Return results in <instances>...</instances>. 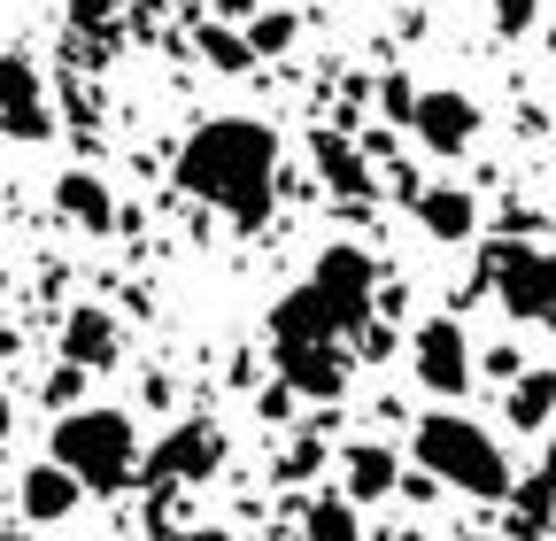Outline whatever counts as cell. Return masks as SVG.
Here are the masks:
<instances>
[{
  "mask_svg": "<svg viewBox=\"0 0 556 541\" xmlns=\"http://www.w3.org/2000/svg\"><path fill=\"white\" fill-rule=\"evenodd\" d=\"M371 302H379V263L356 240H332L317 255V270L270 310V356H278V387L332 402L348 387V341L371 332Z\"/></svg>",
  "mask_w": 556,
  "mask_h": 541,
  "instance_id": "cell-1",
  "label": "cell"
},
{
  "mask_svg": "<svg viewBox=\"0 0 556 541\" xmlns=\"http://www.w3.org/2000/svg\"><path fill=\"white\" fill-rule=\"evenodd\" d=\"M178 186L208 210H225L232 225H263L278 193V140L255 116H208L193 124V140L178 148Z\"/></svg>",
  "mask_w": 556,
  "mask_h": 541,
  "instance_id": "cell-2",
  "label": "cell"
},
{
  "mask_svg": "<svg viewBox=\"0 0 556 541\" xmlns=\"http://www.w3.org/2000/svg\"><path fill=\"white\" fill-rule=\"evenodd\" d=\"M409 456H417V471H426L433 488H456V495H479V503H503V495H510V456H503V441L486 433V426H471L464 411L417 418Z\"/></svg>",
  "mask_w": 556,
  "mask_h": 541,
  "instance_id": "cell-3",
  "label": "cell"
},
{
  "mask_svg": "<svg viewBox=\"0 0 556 541\" xmlns=\"http://www.w3.org/2000/svg\"><path fill=\"white\" fill-rule=\"evenodd\" d=\"M54 464H62L78 488L116 495V488L139 480V433H131L124 411H101V402H86V411H62V426H54Z\"/></svg>",
  "mask_w": 556,
  "mask_h": 541,
  "instance_id": "cell-4",
  "label": "cell"
},
{
  "mask_svg": "<svg viewBox=\"0 0 556 541\" xmlns=\"http://www.w3.org/2000/svg\"><path fill=\"white\" fill-rule=\"evenodd\" d=\"M486 279H495L510 317L556 325V255L548 248H486Z\"/></svg>",
  "mask_w": 556,
  "mask_h": 541,
  "instance_id": "cell-5",
  "label": "cell"
},
{
  "mask_svg": "<svg viewBox=\"0 0 556 541\" xmlns=\"http://www.w3.org/2000/svg\"><path fill=\"white\" fill-rule=\"evenodd\" d=\"M225 464V433L208 418H186L155 441V456H139V471H148V488H186V480H208V471Z\"/></svg>",
  "mask_w": 556,
  "mask_h": 541,
  "instance_id": "cell-6",
  "label": "cell"
},
{
  "mask_svg": "<svg viewBox=\"0 0 556 541\" xmlns=\"http://www.w3.org/2000/svg\"><path fill=\"white\" fill-rule=\"evenodd\" d=\"M409 364H417V387H433V394H464L471 372H479L471 349H464V325H456V317H426V325H417Z\"/></svg>",
  "mask_w": 556,
  "mask_h": 541,
  "instance_id": "cell-7",
  "label": "cell"
},
{
  "mask_svg": "<svg viewBox=\"0 0 556 541\" xmlns=\"http://www.w3.org/2000/svg\"><path fill=\"white\" fill-rule=\"evenodd\" d=\"M0 131L9 140H54L47 78L31 71V54H0Z\"/></svg>",
  "mask_w": 556,
  "mask_h": 541,
  "instance_id": "cell-8",
  "label": "cell"
},
{
  "mask_svg": "<svg viewBox=\"0 0 556 541\" xmlns=\"http://www.w3.org/2000/svg\"><path fill=\"white\" fill-rule=\"evenodd\" d=\"M409 131H417V140H426L433 155H464V148L479 140V101L456 93V86H433V93H417Z\"/></svg>",
  "mask_w": 556,
  "mask_h": 541,
  "instance_id": "cell-9",
  "label": "cell"
},
{
  "mask_svg": "<svg viewBox=\"0 0 556 541\" xmlns=\"http://www.w3.org/2000/svg\"><path fill=\"white\" fill-rule=\"evenodd\" d=\"M116 349H124V332H116V317H109V310L78 302V310L62 317V364H78V372H109V364H116Z\"/></svg>",
  "mask_w": 556,
  "mask_h": 541,
  "instance_id": "cell-10",
  "label": "cell"
},
{
  "mask_svg": "<svg viewBox=\"0 0 556 541\" xmlns=\"http://www.w3.org/2000/svg\"><path fill=\"white\" fill-rule=\"evenodd\" d=\"M402 488V456L394 449H379V441H356V449H340V495L348 503H379V495H394Z\"/></svg>",
  "mask_w": 556,
  "mask_h": 541,
  "instance_id": "cell-11",
  "label": "cell"
},
{
  "mask_svg": "<svg viewBox=\"0 0 556 541\" xmlns=\"http://www.w3.org/2000/svg\"><path fill=\"white\" fill-rule=\"evenodd\" d=\"M16 495H24V518H31V526H62L70 511H78V495H86V488H78V480H70V471L47 456V464H31V471H24V488H16Z\"/></svg>",
  "mask_w": 556,
  "mask_h": 541,
  "instance_id": "cell-12",
  "label": "cell"
},
{
  "mask_svg": "<svg viewBox=\"0 0 556 541\" xmlns=\"http://www.w3.org/2000/svg\"><path fill=\"white\" fill-rule=\"evenodd\" d=\"M409 210H417V225H426L433 240H471V232H479V201H471L464 186H426Z\"/></svg>",
  "mask_w": 556,
  "mask_h": 541,
  "instance_id": "cell-13",
  "label": "cell"
},
{
  "mask_svg": "<svg viewBox=\"0 0 556 541\" xmlns=\"http://www.w3.org/2000/svg\"><path fill=\"white\" fill-rule=\"evenodd\" d=\"M54 201H62V217H70V225H86V232H109V225H116V193H109L93 171H62Z\"/></svg>",
  "mask_w": 556,
  "mask_h": 541,
  "instance_id": "cell-14",
  "label": "cell"
},
{
  "mask_svg": "<svg viewBox=\"0 0 556 541\" xmlns=\"http://www.w3.org/2000/svg\"><path fill=\"white\" fill-rule=\"evenodd\" d=\"M503 418H510L518 433H541V426L556 418V372H518L510 394H503Z\"/></svg>",
  "mask_w": 556,
  "mask_h": 541,
  "instance_id": "cell-15",
  "label": "cell"
},
{
  "mask_svg": "<svg viewBox=\"0 0 556 541\" xmlns=\"http://www.w3.org/2000/svg\"><path fill=\"white\" fill-rule=\"evenodd\" d=\"M317 171H325V186L332 193H348V201H371V171H364V155L340 140V131H317Z\"/></svg>",
  "mask_w": 556,
  "mask_h": 541,
  "instance_id": "cell-16",
  "label": "cell"
},
{
  "mask_svg": "<svg viewBox=\"0 0 556 541\" xmlns=\"http://www.w3.org/2000/svg\"><path fill=\"white\" fill-rule=\"evenodd\" d=\"M302 533H309V541H364V518H356V503H348V495H309Z\"/></svg>",
  "mask_w": 556,
  "mask_h": 541,
  "instance_id": "cell-17",
  "label": "cell"
},
{
  "mask_svg": "<svg viewBox=\"0 0 556 541\" xmlns=\"http://www.w3.org/2000/svg\"><path fill=\"white\" fill-rule=\"evenodd\" d=\"M201 54L217 62V71H248V62H255L248 32H225V24H201Z\"/></svg>",
  "mask_w": 556,
  "mask_h": 541,
  "instance_id": "cell-18",
  "label": "cell"
},
{
  "mask_svg": "<svg viewBox=\"0 0 556 541\" xmlns=\"http://www.w3.org/2000/svg\"><path fill=\"white\" fill-rule=\"evenodd\" d=\"M248 47H255V54H287V47H294V16H255V24H248Z\"/></svg>",
  "mask_w": 556,
  "mask_h": 541,
  "instance_id": "cell-19",
  "label": "cell"
},
{
  "mask_svg": "<svg viewBox=\"0 0 556 541\" xmlns=\"http://www.w3.org/2000/svg\"><path fill=\"white\" fill-rule=\"evenodd\" d=\"M486 9H495V32H526V24H541V0H486Z\"/></svg>",
  "mask_w": 556,
  "mask_h": 541,
  "instance_id": "cell-20",
  "label": "cell"
},
{
  "mask_svg": "<svg viewBox=\"0 0 556 541\" xmlns=\"http://www.w3.org/2000/svg\"><path fill=\"white\" fill-rule=\"evenodd\" d=\"M379 109H387L394 124H409V116H417V86H409V78H387V86H379Z\"/></svg>",
  "mask_w": 556,
  "mask_h": 541,
  "instance_id": "cell-21",
  "label": "cell"
},
{
  "mask_svg": "<svg viewBox=\"0 0 556 541\" xmlns=\"http://www.w3.org/2000/svg\"><path fill=\"white\" fill-rule=\"evenodd\" d=\"M317 464H325V449H317V441H294V449H287V464H278V480H309Z\"/></svg>",
  "mask_w": 556,
  "mask_h": 541,
  "instance_id": "cell-22",
  "label": "cell"
},
{
  "mask_svg": "<svg viewBox=\"0 0 556 541\" xmlns=\"http://www.w3.org/2000/svg\"><path fill=\"white\" fill-rule=\"evenodd\" d=\"M78 387H86V372H78V364H62V372H54V387H47V402H70Z\"/></svg>",
  "mask_w": 556,
  "mask_h": 541,
  "instance_id": "cell-23",
  "label": "cell"
},
{
  "mask_svg": "<svg viewBox=\"0 0 556 541\" xmlns=\"http://www.w3.org/2000/svg\"><path fill=\"white\" fill-rule=\"evenodd\" d=\"M163 541H232L225 526H178V533H163Z\"/></svg>",
  "mask_w": 556,
  "mask_h": 541,
  "instance_id": "cell-24",
  "label": "cell"
},
{
  "mask_svg": "<svg viewBox=\"0 0 556 541\" xmlns=\"http://www.w3.org/2000/svg\"><path fill=\"white\" fill-rule=\"evenodd\" d=\"M533 480H541V488L556 495V441H548V456H541V471H533Z\"/></svg>",
  "mask_w": 556,
  "mask_h": 541,
  "instance_id": "cell-25",
  "label": "cell"
},
{
  "mask_svg": "<svg viewBox=\"0 0 556 541\" xmlns=\"http://www.w3.org/2000/svg\"><path fill=\"white\" fill-rule=\"evenodd\" d=\"M548 54H556V16H548Z\"/></svg>",
  "mask_w": 556,
  "mask_h": 541,
  "instance_id": "cell-26",
  "label": "cell"
},
{
  "mask_svg": "<svg viewBox=\"0 0 556 541\" xmlns=\"http://www.w3.org/2000/svg\"><path fill=\"white\" fill-rule=\"evenodd\" d=\"M0 433H9V402H0Z\"/></svg>",
  "mask_w": 556,
  "mask_h": 541,
  "instance_id": "cell-27",
  "label": "cell"
},
{
  "mask_svg": "<svg viewBox=\"0 0 556 541\" xmlns=\"http://www.w3.org/2000/svg\"><path fill=\"white\" fill-rule=\"evenodd\" d=\"M471 541H495V533H471ZM503 541H510V533H503Z\"/></svg>",
  "mask_w": 556,
  "mask_h": 541,
  "instance_id": "cell-28",
  "label": "cell"
},
{
  "mask_svg": "<svg viewBox=\"0 0 556 541\" xmlns=\"http://www.w3.org/2000/svg\"><path fill=\"white\" fill-rule=\"evenodd\" d=\"M0 541H31V533H0Z\"/></svg>",
  "mask_w": 556,
  "mask_h": 541,
  "instance_id": "cell-29",
  "label": "cell"
}]
</instances>
